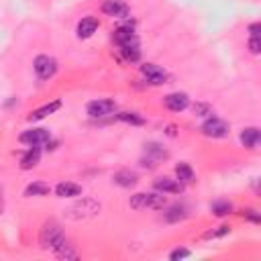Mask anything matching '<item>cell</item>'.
<instances>
[{"mask_svg":"<svg viewBox=\"0 0 261 261\" xmlns=\"http://www.w3.org/2000/svg\"><path fill=\"white\" fill-rule=\"evenodd\" d=\"M100 212V202L94 200V198H80L77 202H73L67 210H65V216L69 220H86V218H92Z\"/></svg>","mask_w":261,"mask_h":261,"instance_id":"obj_1","label":"cell"},{"mask_svg":"<svg viewBox=\"0 0 261 261\" xmlns=\"http://www.w3.org/2000/svg\"><path fill=\"white\" fill-rule=\"evenodd\" d=\"M63 239H65V234H63V228H61V224H59L57 220H47V222H43L41 232H39V245H41V249L53 251Z\"/></svg>","mask_w":261,"mask_h":261,"instance_id":"obj_2","label":"cell"},{"mask_svg":"<svg viewBox=\"0 0 261 261\" xmlns=\"http://www.w3.org/2000/svg\"><path fill=\"white\" fill-rule=\"evenodd\" d=\"M128 204H130L133 210H145V208L161 210V208L167 204V200H165V196H163L161 192L155 190V192H139V194L130 196Z\"/></svg>","mask_w":261,"mask_h":261,"instance_id":"obj_3","label":"cell"},{"mask_svg":"<svg viewBox=\"0 0 261 261\" xmlns=\"http://www.w3.org/2000/svg\"><path fill=\"white\" fill-rule=\"evenodd\" d=\"M165 159H169V151L161 143H157V141L145 143V155L141 157V167L153 169V167H157Z\"/></svg>","mask_w":261,"mask_h":261,"instance_id":"obj_4","label":"cell"},{"mask_svg":"<svg viewBox=\"0 0 261 261\" xmlns=\"http://www.w3.org/2000/svg\"><path fill=\"white\" fill-rule=\"evenodd\" d=\"M228 128H230L228 122L222 120V118H218V116H214V114H210L202 122V126H200L202 135L204 137H210V139H222V137H226L228 135Z\"/></svg>","mask_w":261,"mask_h":261,"instance_id":"obj_5","label":"cell"},{"mask_svg":"<svg viewBox=\"0 0 261 261\" xmlns=\"http://www.w3.org/2000/svg\"><path fill=\"white\" fill-rule=\"evenodd\" d=\"M112 41L116 43V47H139V37L135 33L133 24H120L114 29L112 33Z\"/></svg>","mask_w":261,"mask_h":261,"instance_id":"obj_6","label":"cell"},{"mask_svg":"<svg viewBox=\"0 0 261 261\" xmlns=\"http://www.w3.org/2000/svg\"><path fill=\"white\" fill-rule=\"evenodd\" d=\"M86 112H88L92 118H104V116H110V114L116 112V102L110 100V98H98V100L88 102Z\"/></svg>","mask_w":261,"mask_h":261,"instance_id":"obj_7","label":"cell"},{"mask_svg":"<svg viewBox=\"0 0 261 261\" xmlns=\"http://www.w3.org/2000/svg\"><path fill=\"white\" fill-rule=\"evenodd\" d=\"M33 69L39 80H49L57 73V61L49 55H37L33 61Z\"/></svg>","mask_w":261,"mask_h":261,"instance_id":"obj_8","label":"cell"},{"mask_svg":"<svg viewBox=\"0 0 261 261\" xmlns=\"http://www.w3.org/2000/svg\"><path fill=\"white\" fill-rule=\"evenodd\" d=\"M18 141L24 145H41L43 147L47 141H51V133L43 126H33V128H27L24 133H20Z\"/></svg>","mask_w":261,"mask_h":261,"instance_id":"obj_9","label":"cell"},{"mask_svg":"<svg viewBox=\"0 0 261 261\" xmlns=\"http://www.w3.org/2000/svg\"><path fill=\"white\" fill-rule=\"evenodd\" d=\"M141 73H143V77L149 82V84H155V86H159V84H167V71L161 67V65H157V63H151V61H147V63H143L141 65Z\"/></svg>","mask_w":261,"mask_h":261,"instance_id":"obj_10","label":"cell"},{"mask_svg":"<svg viewBox=\"0 0 261 261\" xmlns=\"http://www.w3.org/2000/svg\"><path fill=\"white\" fill-rule=\"evenodd\" d=\"M100 8L106 16H112V18H128L130 16V8L124 0H104Z\"/></svg>","mask_w":261,"mask_h":261,"instance_id":"obj_11","label":"cell"},{"mask_svg":"<svg viewBox=\"0 0 261 261\" xmlns=\"http://www.w3.org/2000/svg\"><path fill=\"white\" fill-rule=\"evenodd\" d=\"M163 104L171 112H181V110H186L190 106V98H188L186 92H171V94H167L163 98Z\"/></svg>","mask_w":261,"mask_h":261,"instance_id":"obj_12","label":"cell"},{"mask_svg":"<svg viewBox=\"0 0 261 261\" xmlns=\"http://www.w3.org/2000/svg\"><path fill=\"white\" fill-rule=\"evenodd\" d=\"M153 188L157 190V192H161V194H179L181 190H184V184L175 177H157L155 181H153Z\"/></svg>","mask_w":261,"mask_h":261,"instance_id":"obj_13","label":"cell"},{"mask_svg":"<svg viewBox=\"0 0 261 261\" xmlns=\"http://www.w3.org/2000/svg\"><path fill=\"white\" fill-rule=\"evenodd\" d=\"M59 108H61V100H53V102H47V104H43V106L35 108L33 112H29L27 120H29V122H37V120H43L45 116H49V114L57 112Z\"/></svg>","mask_w":261,"mask_h":261,"instance_id":"obj_14","label":"cell"},{"mask_svg":"<svg viewBox=\"0 0 261 261\" xmlns=\"http://www.w3.org/2000/svg\"><path fill=\"white\" fill-rule=\"evenodd\" d=\"M98 18L96 16H84L80 22H77V29H75V33H77V37L80 39H90L96 31H98Z\"/></svg>","mask_w":261,"mask_h":261,"instance_id":"obj_15","label":"cell"},{"mask_svg":"<svg viewBox=\"0 0 261 261\" xmlns=\"http://www.w3.org/2000/svg\"><path fill=\"white\" fill-rule=\"evenodd\" d=\"M114 184L120 186V188H135L139 184V175L130 169H118L114 175H112Z\"/></svg>","mask_w":261,"mask_h":261,"instance_id":"obj_16","label":"cell"},{"mask_svg":"<svg viewBox=\"0 0 261 261\" xmlns=\"http://www.w3.org/2000/svg\"><path fill=\"white\" fill-rule=\"evenodd\" d=\"M55 194L57 198H77L82 196V186L75 181H59L55 186Z\"/></svg>","mask_w":261,"mask_h":261,"instance_id":"obj_17","label":"cell"},{"mask_svg":"<svg viewBox=\"0 0 261 261\" xmlns=\"http://www.w3.org/2000/svg\"><path fill=\"white\" fill-rule=\"evenodd\" d=\"M239 139H241L243 147H247V149H257L259 139H261V133H259V128H257V126H247V128H243V130H241Z\"/></svg>","mask_w":261,"mask_h":261,"instance_id":"obj_18","label":"cell"},{"mask_svg":"<svg viewBox=\"0 0 261 261\" xmlns=\"http://www.w3.org/2000/svg\"><path fill=\"white\" fill-rule=\"evenodd\" d=\"M41 159V145H29L27 153L20 157V169H33Z\"/></svg>","mask_w":261,"mask_h":261,"instance_id":"obj_19","label":"cell"},{"mask_svg":"<svg viewBox=\"0 0 261 261\" xmlns=\"http://www.w3.org/2000/svg\"><path fill=\"white\" fill-rule=\"evenodd\" d=\"M163 218H165V222H179V220H186V218H188V208H186L184 204H171V206L165 208Z\"/></svg>","mask_w":261,"mask_h":261,"instance_id":"obj_20","label":"cell"},{"mask_svg":"<svg viewBox=\"0 0 261 261\" xmlns=\"http://www.w3.org/2000/svg\"><path fill=\"white\" fill-rule=\"evenodd\" d=\"M53 255L59 257V259H77V251L73 249V245H71L67 239H63V241L53 249Z\"/></svg>","mask_w":261,"mask_h":261,"instance_id":"obj_21","label":"cell"},{"mask_svg":"<svg viewBox=\"0 0 261 261\" xmlns=\"http://www.w3.org/2000/svg\"><path fill=\"white\" fill-rule=\"evenodd\" d=\"M51 188L45 181H33L24 188V196L27 198H41V196H49Z\"/></svg>","mask_w":261,"mask_h":261,"instance_id":"obj_22","label":"cell"},{"mask_svg":"<svg viewBox=\"0 0 261 261\" xmlns=\"http://www.w3.org/2000/svg\"><path fill=\"white\" fill-rule=\"evenodd\" d=\"M175 177H177L181 184H192V181H194V169H192V165L186 163V161H179V163L175 165Z\"/></svg>","mask_w":261,"mask_h":261,"instance_id":"obj_23","label":"cell"},{"mask_svg":"<svg viewBox=\"0 0 261 261\" xmlns=\"http://www.w3.org/2000/svg\"><path fill=\"white\" fill-rule=\"evenodd\" d=\"M210 212H212L214 216H218V218L228 216V214L232 212V204H230L228 200H214V202L210 204Z\"/></svg>","mask_w":261,"mask_h":261,"instance_id":"obj_24","label":"cell"},{"mask_svg":"<svg viewBox=\"0 0 261 261\" xmlns=\"http://www.w3.org/2000/svg\"><path fill=\"white\" fill-rule=\"evenodd\" d=\"M116 118H118V120H122V122L135 124V126L145 124V118H143L139 112H118V114H116Z\"/></svg>","mask_w":261,"mask_h":261,"instance_id":"obj_25","label":"cell"},{"mask_svg":"<svg viewBox=\"0 0 261 261\" xmlns=\"http://www.w3.org/2000/svg\"><path fill=\"white\" fill-rule=\"evenodd\" d=\"M118 51H120V55H122L124 61L135 63V61L141 59V49H139V47H120Z\"/></svg>","mask_w":261,"mask_h":261,"instance_id":"obj_26","label":"cell"},{"mask_svg":"<svg viewBox=\"0 0 261 261\" xmlns=\"http://www.w3.org/2000/svg\"><path fill=\"white\" fill-rule=\"evenodd\" d=\"M230 232V226L228 224H220V226H216L214 230H208L202 239H222V237H226Z\"/></svg>","mask_w":261,"mask_h":261,"instance_id":"obj_27","label":"cell"},{"mask_svg":"<svg viewBox=\"0 0 261 261\" xmlns=\"http://www.w3.org/2000/svg\"><path fill=\"white\" fill-rule=\"evenodd\" d=\"M245 220H249V222H253V224H259L261 222V214L255 210V208H243L241 212H239Z\"/></svg>","mask_w":261,"mask_h":261,"instance_id":"obj_28","label":"cell"},{"mask_svg":"<svg viewBox=\"0 0 261 261\" xmlns=\"http://www.w3.org/2000/svg\"><path fill=\"white\" fill-rule=\"evenodd\" d=\"M194 114H196V116H204V118H208V116L212 114V106L206 104V102H196V104H194Z\"/></svg>","mask_w":261,"mask_h":261,"instance_id":"obj_29","label":"cell"},{"mask_svg":"<svg viewBox=\"0 0 261 261\" xmlns=\"http://www.w3.org/2000/svg\"><path fill=\"white\" fill-rule=\"evenodd\" d=\"M190 255H192V251H190V249L177 247V249H173V251L169 253V259H171V261H179V259H186V257H190Z\"/></svg>","mask_w":261,"mask_h":261,"instance_id":"obj_30","label":"cell"},{"mask_svg":"<svg viewBox=\"0 0 261 261\" xmlns=\"http://www.w3.org/2000/svg\"><path fill=\"white\" fill-rule=\"evenodd\" d=\"M249 51L253 55L261 53V37H249Z\"/></svg>","mask_w":261,"mask_h":261,"instance_id":"obj_31","label":"cell"},{"mask_svg":"<svg viewBox=\"0 0 261 261\" xmlns=\"http://www.w3.org/2000/svg\"><path fill=\"white\" fill-rule=\"evenodd\" d=\"M249 33H251V37H261V24L259 22L249 24Z\"/></svg>","mask_w":261,"mask_h":261,"instance_id":"obj_32","label":"cell"},{"mask_svg":"<svg viewBox=\"0 0 261 261\" xmlns=\"http://www.w3.org/2000/svg\"><path fill=\"white\" fill-rule=\"evenodd\" d=\"M4 210V192H2V188H0V212Z\"/></svg>","mask_w":261,"mask_h":261,"instance_id":"obj_33","label":"cell"}]
</instances>
